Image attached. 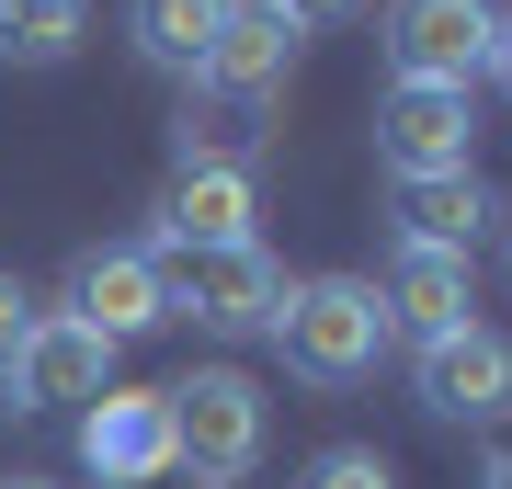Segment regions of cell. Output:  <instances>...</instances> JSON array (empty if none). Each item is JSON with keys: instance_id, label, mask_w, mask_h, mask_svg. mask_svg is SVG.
<instances>
[{"instance_id": "cell-1", "label": "cell", "mask_w": 512, "mask_h": 489, "mask_svg": "<svg viewBox=\"0 0 512 489\" xmlns=\"http://www.w3.org/2000/svg\"><path fill=\"white\" fill-rule=\"evenodd\" d=\"M262 342L285 353L296 387H365L387 342H399V319H387V296L365 285V273H308V285H285V308Z\"/></svg>"}, {"instance_id": "cell-2", "label": "cell", "mask_w": 512, "mask_h": 489, "mask_svg": "<svg viewBox=\"0 0 512 489\" xmlns=\"http://www.w3.org/2000/svg\"><path fill=\"white\" fill-rule=\"evenodd\" d=\"M148 262H160V319H194V330H217V342H251V330H274V308H285V262L262 251V239L148 251Z\"/></svg>"}, {"instance_id": "cell-3", "label": "cell", "mask_w": 512, "mask_h": 489, "mask_svg": "<svg viewBox=\"0 0 512 489\" xmlns=\"http://www.w3.org/2000/svg\"><path fill=\"white\" fill-rule=\"evenodd\" d=\"M262 387L251 376H228V364H205V376L171 387V467H183L194 489H239L262 467Z\"/></svg>"}, {"instance_id": "cell-4", "label": "cell", "mask_w": 512, "mask_h": 489, "mask_svg": "<svg viewBox=\"0 0 512 489\" xmlns=\"http://www.w3.org/2000/svg\"><path fill=\"white\" fill-rule=\"evenodd\" d=\"M376 160H387V182H433V171H478V91H433V80H387V103H376Z\"/></svg>"}, {"instance_id": "cell-5", "label": "cell", "mask_w": 512, "mask_h": 489, "mask_svg": "<svg viewBox=\"0 0 512 489\" xmlns=\"http://www.w3.org/2000/svg\"><path fill=\"white\" fill-rule=\"evenodd\" d=\"M490 35H501L490 0H387V69H399V80L478 91V80H490Z\"/></svg>"}, {"instance_id": "cell-6", "label": "cell", "mask_w": 512, "mask_h": 489, "mask_svg": "<svg viewBox=\"0 0 512 489\" xmlns=\"http://www.w3.org/2000/svg\"><path fill=\"white\" fill-rule=\"evenodd\" d=\"M410 387H421L433 421H501L512 410V342L490 319H456L433 342H410Z\"/></svg>"}, {"instance_id": "cell-7", "label": "cell", "mask_w": 512, "mask_h": 489, "mask_svg": "<svg viewBox=\"0 0 512 489\" xmlns=\"http://www.w3.org/2000/svg\"><path fill=\"white\" fill-rule=\"evenodd\" d=\"M80 467L103 489L171 478V387H103V399L80 410Z\"/></svg>"}, {"instance_id": "cell-8", "label": "cell", "mask_w": 512, "mask_h": 489, "mask_svg": "<svg viewBox=\"0 0 512 489\" xmlns=\"http://www.w3.org/2000/svg\"><path fill=\"white\" fill-rule=\"evenodd\" d=\"M114 387V342L80 319H35V342L12 353V376H0V410H69V399H103Z\"/></svg>"}, {"instance_id": "cell-9", "label": "cell", "mask_w": 512, "mask_h": 489, "mask_svg": "<svg viewBox=\"0 0 512 489\" xmlns=\"http://www.w3.org/2000/svg\"><path fill=\"white\" fill-rule=\"evenodd\" d=\"M251 217H262L251 171L183 160V171L160 182V205H148V251H228V239H251Z\"/></svg>"}, {"instance_id": "cell-10", "label": "cell", "mask_w": 512, "mask_h": 489, "mask_svg": "<svg viewBox=\"0 0 512 489\" xmlns=\"http://www.w3.org/2000/svg\"><path fill=\"white\" fill-rule=\"evenodd\" d=\"M296 57H308V35L274 12V0H228V23H217V46H205V91H228V103H274V91L296 80Z\"/></svg>"}, {"instance_id": "cell-11", "label": "cell", "mask_w": 512, "mask_h": 489, "mask_svg": "<svg viewBox=\"0 0 512 489\" xmlns=\"http://www.w3.org/2000/svg\"><path fill=\"white\" fill-rule=\"evenodd\" d=\"M57 319L103 330V342H137V330H160V262H148V239L126 251H80L69 285H57Z\"/></svg>"}, {"instance_id": "cell-12", "label": "cell", "mask_w": 512, "mask_h": 489, "mask_svg": "<svg viewBox=\"0 0 512 489\" xmlns=\"http://www.w3.org/2000/svg\"><path fill=\"white\" fill-rule=\"evenodd\" d=\"M490 217H501V194L478 171H433V182H399V239L410 251H478V239H490Z\"/></svg>"}, {"instance_id": "cell-13", "label": "cell", "mask_w": 512, "mask_h": 489, "mask_svg": "<svg viewBox=\"0 0 512 489\" xmlns=\"http://www.w3.org/2000/svg\"><path fill=\"white\" fill-rule=\"evenodd\" d=\"M387 319H399L410 330V342H433V330H456L467 308H478V285H467V262L456 251H410V239H399V262H387Z\"/></svg>"}, {"instance_id": "cell-14", "label": "cell", "mask_w": 512, "mask_h": 489, "mask_svg": "<svg viewBox=\"0 0 512 489\" xmlns=\"http://www.w3.org/2000/svg\"><path fill=\"white\" fill-rule=\"evenodd\" d=\"M217 23H228V0H126V46L160 80H194L205 46H217Z\"/></svg>"}, {"instance_id": "cell-15", "label": "cell", "mask_w": 512, "mask_h": 489, "mask_svg": "<svg viewBox=\"0 0 512 489\" xmlns=\"http://www.w3.org/2000/svg\"><path fill=\"white\" fill-rule=\"evenodd\" d=\"M171 148L205 171H251V148H262V103H228V91H205L183 80V114H171Z\"/></svg>"}, {"instance_id": "cell-16", "label": "cell", "mask_w": 512, "mask_h": 489, "mask_svg": "<svg viewBox=\"0 0 512 489\" xmlns=\"http://www.w3.org/2000/svg\"><path fill=\"white\" fill-rule=\"evenodd\" d=\"M80 57V0H0V69H69Z\"/></svg>"}, {"instance_id": "cell-17", "label": "cell", "mask_w": 512, "mask_h": 489, "mask_svg": "<svg viewBox=\"0 0 512 489\" xmlns=\"http://www.w3.org/2000/svg\"><path fill=\"white\" fill-rule=\"evenodd\" d=\"M296 489H399V467H387L376 444H330V455L296 467Z\"/></svg>"}, {"instance_id": "cell-18", "label": "cell", "mask_w": 512, "mask_h": 489, "mask_svg": "<svg viewBox=\"0 0 512 489\" xmlns=\"http://www.w3.org/2000/svg\"><path fill=\"white\" fill-rule=\"evenodd\" d=\"M35 319H46V308L23 296V273H0V376H12V353L35 342Z\"/></svg>"}, {"instance_id": "cell-19", "label": "cell", "mask_w": 512, "mask_h": 489, "mask_svg": "<svg viewBox=\"0 0 512 489\" xmlns=\"http://www.w3.org/2000/svg\"><path fill=\"white\" fill-rule=\"evenodd\" d=\"M274 12L296 23V35H308V23H342V12H365V0H274Z\"/></svg>"}, {"instance_id": "cell-20", "label": "cell", "mask_w": 512, "mask_h": 489, "mask_svg": "<svg viewBox=\"0 0 512 489\" xmlns=\"http://www.w3.org/2000/svg\"><path fill=\"white\" fill-rule=\"evenodd\" d=\"M490 80L512 91V12H501V35H490Z\"/></svg>"}, {"instance_id": "cell-21", "label": "cell", "mask_w": 512, "mask_h": 489, "mask_svg": "<svg viewBox=\"0 0 512 489\" xmlns=\"http://www.w3.org/2000/svg\"><path fill=\"white\" fill-rule=\"evenodd\" d=\"M478 489H512V455H490V478H478Z\"/></svg>"}, {"instance_id": "cell-22", "label": "cell", "mask_w": 512, "mask_h": 489, "mask_svg": "<svg viewBox=\"0 0 512 489\" xmlns=\"http://www.w3.org/2000/svg\"><path fill=\"white\" fill-rule=\"evenodd\" d=\"M0 489H46V478H0Z\"/></svg>"}, {"instance_id": "cell-23", "label": "cell", "mask_w": 512, "mask_h": 489, "mask_svg": "<svg viewBox=\"0 0 512 489\" xmlns=\"http://www.w3.org/2000/svg\"><path fill=\"white\" fill-rule=\"evenodd\" d=\"M501 251H512V239H501Z\"/></svg>"}]
</instances>
